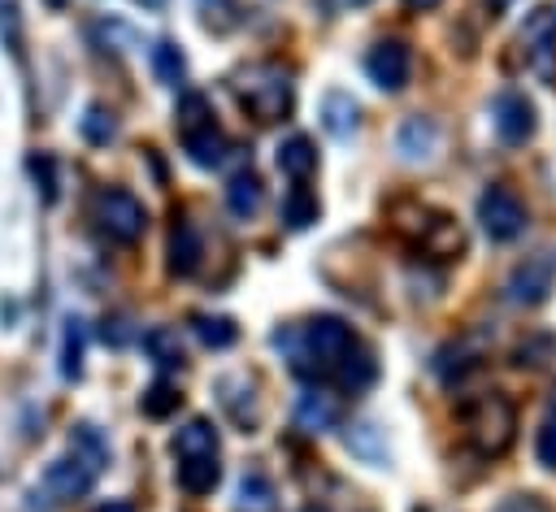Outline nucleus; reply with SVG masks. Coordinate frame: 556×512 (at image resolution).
<instances>
[{
	"mask_svg": "<svg viewBox=\"0 0 556 512\" xmlns=\"http://www.w3.org/2000/svg\"><path fill=\"white\" fill-rule=\"evenodd\" d=\"M274 343L287 347L291 369L304 373V377L339 373V364L356 351V334H352V325L339 321V317H313V321H304L300 330L274 334Z\"/></svg>",
	"mask_w": 556,
	"mask_h": 512,
	"instance_id": "obj_1",
	"label": "nucleus"
},
{
	"mask_svg": "<svg viewBox=\"0 0 556 512\" xmlns=\"http://www.w3.org/2000/svg\"><path fill=\"white\" fill-rule=\"evenodd\" d=\"M460 425L478 456H504L513 443V430H517V412L500 391H491L460 408Z\"/></svg>",
	"mask_w": 556,
	"mask_h": 512,
	"instance_id": "obj_2",
	"label": "nucleus"
},
{
	"mask_svg": "<svg viewBox=\"0 0 556 512\" xmlns=\"http://www.w3.org/2000/svg\"><path fill=\"white\" fill-rule=\"evenodd\" d=\"M235 91H239V104H243L256 121H282V117L291 113V104H295L291 74H287L282 65H269V61L243 69L239 82H235Z\"/></svg>",
	"mask_w": 556,
	"mask_h": 512,
	"instance_id": "obj_3",
	"label": "nucleus"
},
{
	"mask_svg": "<svg viewBox=\"0 0 556 512\" xmlns=\"http://www.w3.org/2000/svg\"><path fill=\"white\" fill-rule=\"evenodd\" d=\"M91 217L113 243H135L148 230V208L126 187H100L91 200Z\"/></svg>",
	"mask_w": 556,
	"mask_h": 512,
	"instance_id": "obj_4",
	"label": "nucleus"
},
{
	"mask_svg": "<svg viewBox=\"0 0 556 512\" xmlns=\"http://www.w3.org/2000/svg\"><path fill=\"white\" fill-rule=\"evenodd\" d=\"M478 221H482V230H486L491 243H513L526 230L530 213H526V204L508 187H486L478 195Z\"/></svg>",
	"mask_w": 556,
	"mask_h": 512,
	"instance_id": "obj_5",
	"label": "nucleus"
},
{
	"mask_svg": "<svg viewBox=\"0 0 556 512\" xmlns=\"http://www.w3.org/2000/svg\"><path fill=\"white\" fill-rule=\"evenodd\" d=\"M552 286H556V260H552L547 252L517 260V265L508 269V278H504V295H508V304H517V308H539V304L552 295Z\"/></svg>",
	"mask_w": 556,
	"mask_h": 512,
	"instance_id": "obj_6",
	"label": "nucleus"
},
{
	"mask_svg": "<svg viewBox=\"0 0 556 512\" xmlns=\"http://www.w3.org/2000/svg\"><path fill=\"white\" fill-rule=\"evenodd\" d=\"M521 43H526V65L539 74V82H556V9L539 4L521 22Z\"/></svg>",
	"mask_w": 556,
	"mask_h": 512,
	"instance_id": "obj_7",
	"label": "nucleus"
},
{
	"mask_svg": "<svg viewBox=\"0 0 556 512\" xmlns=\"http://www.w3.org/2000/svg\"><path fill=\"white\" fill-rule=\"evenodd\" d=\"M491 121H495V135H500L504 143L521 148V143H530L534 130H539V108H534V100H530L526 91L508 87V91L495 95V104H491Z\"/></svg>",
	"mask_w": 556,
	"mask_h": 512,
	"instance_id": "obj_8",
	"label": "nucleus"
},
{
	"mask_svg": "<svg viewBox=\"0 0 556 512\" xmlns=\"http://www.w3.org/2000/svg\"><path fill=\"white\" fill-rule=\"evenodd\" d=\"M96 473H100V469H96L87 456H78V451L70 447V456H56V460L43 469V490H48L56 503H70V499H83V495L91 490Z\"/></svg>",
	"mask_w": 556,
	"mask_h": 512,
	"instance_id": "obj_9",
	"label": "nucleus"
},
{
	"mask_svg": "<svg viewBox=\"0 0 556 512\" xmlns=\"http://www.w3.org/2000/svg\"><path fill=\"white\" fill-rule=\"evenodd\" d=\"M365 74L378 91H404L408 87V74H413V56L400 39H382L365 52Z\"/></svg>",
	"mask_w": 556,
	"mask_h": 512,
	"instance_id": "obj_10",
	"label": "nucleus"
},
{
	"mask_svg": "<svg viewBox=\"0 0 556 512\" xmlns=\"http://www.w3.org/2000/svg\"><path fill=\"white\" fill-rule=\"evenodd\" d=\"M482 356H486V338L482 334H460V338H452L434 351V373H439V382L456 386L482 364Z\"/></svg>",
	"mask_w": 556,
	"mask_h": 512,
	"instance_id": "obj_11",
	"label": "nucleus"
},
{
	"mask_svg": "<svg viewBox=\"0 0 556 512\" xmlns=\"http://www.w3.org/2000/svg\"><path fill=\"white\" fill-rule=\"evenodd\" d=\"M413 239H417L430 256H443V260L465 252V230H460L447 213H434V208H426V221L413 226Z\"/></svg>",
	"mask_w": 556,
	"mask_h": 512,
	"instance_id": "obj_12",
	"label": "nucleus"
},
{
	"mask_svg": "<svg viewBox=\"0 0 556 512\" xmlns=\"http://www.w3.org/2000/svg\"><path fill=\"white\" fill-rule=\"evenodd\" d=\"M200 256H204V243H200V230L191 221H174L169 226V239H165V265L174 278H191L200 269Z\"/></svg>",
	"mask_w": 556,
	"mask_h": 512,
	"instance_id": "obj_13",
	"label": "nucleus"
},
{
	"mask_svg": "<svg viewBox=\"0 0 556 512\" xmlns=\"http://www.w3.org/2000/svg\"><path fill=\"white\" fill-rule=\"evenodd\" d=\"M321 126H326V135H334V139H348L356 126H361V104L348 95V91H326L321 95Z\"/></svg>",
	"mask_w": 556,
	"mask_h": 512,
	"instance_id": "obj_14",
	"label": "nucleus"
},
{
	"mask_svg": "<svg viewBox=\"0 0 556 512\" xmlns=\"http://www.w3.org/2000/svg\"><path fill=\"white\" fill-rule=\"evenodd\" d=\"M395 148L404 161H430L434 148H439V126L430 117H408L395 135Z\"/></svg>",
	"mask_w": 556,
	"mask_h": 512,
	"instance_id": "obj_15",
	"label": "nucleus"
},
{
	"mask_svg": "<svg viewBox=\"0 0 556 512\" xmlns=\"http://www.w3.org/2000/svg\"><path fill=\"white\" fill-rule=\"evenodd\" d=\"M274 161H278V169H282L291 182H304V178L317 169V148H313L308 135H291V139L278 143Z\"/></svg>",
	"mask_w": 556,
	"mask_h": 512,
	"instance_id": "obj_16",
	"label": "nucleus"
},
{
	"mask_svg": "<svg viewBox=\"0 0 556 512\" xmlns=\"http://www.w3.org/2000/svg\"><path fill=\"white\" fill-rule=\"evenodd\" d=\"M174 456L178 460H191V456H217V425L208 417H191L178 434H174Z\"/></svg>",
	"mask_w": 556,
	"mask_h": 512,
	"instance_id": "obj_17",
	"label": "nucleus"
},
{
	"mask_svg": "<svg viewBox=\"0 0 556 512\" xmlns=\"http://www.w3.org/2000/svg\"><path fill=\"white\" fill-rule=\"evenodd\" d=\"M182 152H187V161H191V165L213 169V165H222V161H226L230 143H226V135H222L217 126H204V130L182 135Z\"/></svg>",
	"mask_w": 556,
	"mask_h": 512,
	"instance_id": "obj_18",
	"label": "nucleus"
},
{
	"mask_svg": "<svg viewBox=\"0 0 556 512\" xmlns=\"http://www.w3.org/2000/svg\"><path fill=\"white\" fill-rule=\"evenodd\" d=\"M217 482H222V464H217V456H191V460H178V486L187 490V495H213L217 490Z\"/></svg>",
	"mask_w": 556,
	"mask_h": 512,
	"instance_id": "obj_19",
	"label": "nucleus"
},
{
	"mask_svg": "<svg viewBox=\"0 0 556 512\" xmlns=\"http://www.w3.org/2000/svg\"><path fill=\"white\" fill-rule=\"evenodd\" d=\"M261 200H265V187H261V178H256L252 169L230 174V182H226V208H230L235 217H256Z\"/></svg>",
	"mask_w": 556,
	"mask_h": 512,
	"instance_id": "obj_20",
	"label": "nucleus"
},
{
	"mask_svg": "<svg viewBox=\"0 0 556 512\" xmlns=\"http://www.w3.org/2000/svg\"><path fill=\"white\" fill-rule=\"evenodd\" d=\"M148 65H152L156 82H165V87H178L187 78V56H182V48L174 39H156L152 52H148Z\"/></svg>",
	"mask_w": 556,
	"mask_h": 512,
	"instance_id": "obj_21",
	"label": "nucleus"
},
{
	"mask_svg": "<svg viewBox=\"0 0 556 512\" xmlns=\"http://www.w3.org/2000/svg\"><path fill=\"white\" fill-rule=\"evenodd\" d=\"M143 351H148V356H152L161 369H182V364H187L182 338H178V330H169V325L148 330V334H143Z\"/></svg>",
	"mask_w": 556,
	"mask_h": 512,
	"instance_id": "obj_22",
	"label": "nucleus"
},
{
	"mask_svg": "<svg viewBox=\"0 0 556 512\" xmlns=\"http://www.w3.org/2000/svg\"><path fill=\"white\" fill-rule=\"evenodd\" d=\"M83 351H87V325L78 317H70L61 330V377L74 382L83 373Z\"/></svg>",
	"mask_w": 556,
	"mask_h": 512,
	"instance_id": "obj_23",
	"label": "nucleus"
},
{
	"mask_svg": "<svg viewBox=\"0 0 556 512\" xmlns=\"http://www.w3.org/2000/svg\"><path fill=\"white\" fill-rule=\"evenodd\" d=\"M282 221H287L291 230H304V226L317 221V195H313L304 182H295V187L287 191V200H282Z\"/></svg>",
	"mask_w": 556,
	"mask_h": 512,
	"instance_id": "obj_24",
	"label": "nucleus"
},
{
	"mask_svg": "<svg viewBox=\"0 0 556 512\" xmlns=\"http://www.w3.org/2000/svg\"><path fill=\"white\" fill-rule=\"evenodd\" d=\"M78 135H83L91 148H104V143L117 135V121H113V113H109L104 104H87L83 117H78Z\"/></svg>",
	"mask_w": 556,
	"mask_h": 512,
	"instance_id": "obj_25",
	"label": "nucleus"
},
{
	"mask_svg": "<svg viewBox=\"0 0 556 512\" xmlns=\"http://www.w3.org/2000/svg\"><path fill=\"white\" fill-rule=\"evenodd\" d=\"M295 421H300L304 430H326V425L334 421V404H330V395H321V391H304V395L295 399Z\"/></svg>",
	"mask_w": 556,
	"mask_h": 512,
	"instance_id": "obj_26",
	"label": "nucleus"
},
{
	"mask_svg": "<svg viewBox=\"0 0 556 512\" xmlns=\"http://www.w3.org/2000/svg\"><path fill=\"white\" fill-rule=\"evenodd\" d=\"M174 126H178V135H191V130H204V126H213V108H208V100H204L200 91H187V95L178 100Z\"/></svg>",
	"mask_w": 556,
	"mask_h": 512,
	"instance_id": "obj_27",
	"label": "nucleus"
},
{
	"mask_svg": "<svg viewBox=\"0 0 556 512\" xmlns=\"http://www.w3.org/2000/svg\"><path fill=\"white\" fill-rule=\"evenodd\" d=\"M191 330H195V338H200L204 347H213V351H222V347H230V343L239 338V330H235L230 317H208V312H200V317L191 321Z\"/></svg>",
	"mask_w": 556,
	"mask_h": 512,
	"instance_id": "obj_28",
	"label": "nucleus"
},
{
	"mask_svg": "<svg viewBox=\"0 0 556 512\" xmlns=\"http://www.w3.org/2000/svg\"><path fill=\"white\" fill-rule=\"evenodd\" d=\"M182 404V395H178V386L174 382H165V377H156L148 391H143V399H139V408H143V417H152V421H161V417H169L174 408Z\"/></svg>",
	"mask_w": 556,
	"mask_h": 512,
	"instance_id": "obj_29",
	"label": "nucleus"
},
{
	"mask_svg": "<svg viewBox=\"0 0 556 512\" xmlns=\"http://www.w3.org/2000/svg\"><path fill=\"white\" fill-rule=\"evenodd\" d=\"M334 377H339V386L361 391V386H369V382L378 377V364H374V356H369V351H361V347H356V351L339 364V373H334Z\"/></svg>",
	"mask_w": 556,
	"mask_h": 512,
	"instance_id": "obj_30",
	"label": "nucleus"
},
{
	"mask_svg": "<svg viewBox=\"0 0 556 512\" xmlns=\"http://www.w3.org/2000/svg\"><path fill=\"white\" fill-rule=\"evenodd\" d=\"M517 364H526V369H539V373H556V338L539 334V338L521 343V347H517Z\"/></svg>",
	"mask_w": 556,
	"mask_h": 512,
	"instance_id": "obj_31",
	"label": "nucleus"
},
{
	"mask_svg": "<svg viewBox=\"0 0 556 512\" xmlns=\"http://www.w3.org/2000/svg\"><path fill=\"white\" fill-rule=\"evenodd\" d=\"M274 503V486L265 473H243L239 482V508H252V512H265Z\"/></svg>",
	"mask_w": 556,
	"mask_h": 512,
	"instance_id": "obj_32",
	"label": "nucleus"
},
{
	"mask_svg": "<svg viewBox=\"0 0 556 512\" xmlns=\"http://www.w3.org/2000/svg\"><path fill=\"white\" fill-rule=\"evenodd\" d=\"M70 447H74L78 456H87L96 469H104V460H109V447H104V438L96 434V425H74V434H70Z\"/></svg>",
	"mask_w": 556,
	"mask_h": 512,
	"instance_id": "obj_33",
	"label": "nucleus"
},
{
	"mask_svg": "<svg viewBox=\"0 0 556 512\" xmlns=\"http://www.w3.org/2000/svg\"><path fill=\"white\" fill-rule=\"evenodd\" d=\"M534 456H539V464L543 469H552L556 473V408L539 421V434H534Z\"/></svg>",
	"mask_w": 556,
	"mask_h": 512,
	"instance_id": "obj_34",
	"label": "nucleus"
},
{
	"mask_svg": "<svg viewBox=\"0 0 556 512\" xmlns=\"http://www.w3.org/2000/svg\"><path fill=\"white\" fill-rule=\"evenodd\" d=\"M26 169H30V178L39 182V191H43V200L52 204V200H56V169H52V156H43V152H35V156L26 161Z\"/></svg>",
	"mask_w": 556,
	"mask_h": 512,
	"instance_id": "obj_35",
	"label": "nucleus"
},
{
	"mask_svg": "<svg viewBox=\"0 0 556 512\" xmlns=\"http://www.w3.org/2000/svg\"><path fill=\"white\" fill-rule=\"evenodd\" d=\"M495 512H547V508L539 503V495H508L495 503Z\"/></svg>",
	"mask_w": 556,
	"mask_h": 512,
	"instance_id": "obj_36",
	"label": "nucleus"
},
{
	"mask_svg": "<svg viewBox=\"0 0 556 512\" xmlns=\"http://www.w3.org/2000/svg\"><path fill=\"white\" fill-rule=\"evenodd\" d=\"M104 338H109V343H117V347H122V343H126V338H130V330H126V321H104Z\"/></svg>",
	"mask_w": 556,
	"mask_h": 512,
	"instance_id": "obj_37",
	"label": "nucleus"
},
{
	"mask_svg": "<svg viewBox=\"0 0 556 512\" xmlns=\"http://www.w3.org/2000/svg\"><path fill=\"white\" fill-rule=\"evenodd\" d=\"M96 512H135V508H130V503H122V499H109V503H100Z\"/></svg>",
	"mask_w": 556,
	"mask_h": 512,
	"instance_id": "obj_38",
	"label": "nucleus"
},
{
	"mask_svg": "<svg viewBox=\"0 0 556 512\" xmlns=\"http://www.w3.org/2000/svg\"><path fill=\"white\" fill-rule=\"evenodd\" d=\"M404 4H408V9H421V13H426V9H439L443 0H404Z\"/></svg>",
	"mask_w": 556,
	"mask_h": 512,
	"instance_id": "obj_39",
	"label": "nucleus"
},
{
	"mask_svg": "<svg viewBox=\"0 0 556 512\" xmlns=\"http://www.w3.org/2000/svg\"><path fill=\"white\" fill-rule=\"evenodd\" d=\"M486 4H491V13H500V9H508L513 0H486Z\"/></svg>",
	"mask_w": 556,
	"mask_h": 512,
	"instance_id": "obj_40",
	"label": "nucleus"
},
{
	"mask_svg": "<svg viewBox=\"0 0 556 512\" xmlns=\"http://www.w3.org/2000/svg\"><path fill=\"white\" fill-rule=\"evenodd\" d=\"M135 4H143V9H161L165 0H135Z\"/></svg>",
	"mask_w": 556,
	"mask_h": 512,
	"instance_id": "obj_41",
	"label": "nucleus"
},
{
	"mask_svg": "<svg viewBox=\"0 0 556 512\" xmlns=\"http://www.w3.org/2000/svg\"><path fill=\"white\" fill-rule=\"evenodd\" d=\"M43 4H48V9H65L70 0H43Z\"/></svg>",
	"mask_w": 556,
	"mask_h": 512,
	"instance_id": "obj_42",
	"label": "nucleus"
},
{
	"mask_svg": "<svg viewBox=\"0 0 556 512\" xmlns=\"http://www.w3.org/2000/svg\"><path fill=\"white\" fill-rule=\"evenodd\" d=\"M204 4H213V0H204ZM222 4H230V0H222Z\"/></svg>",
	"mask_w": 556,
	"mask_h": 512,
	"instance_id": "obj_43",
	"label": "nucleus"
},
{
	"mask_svg": "<svg viewBox=\"0 0 556 512\" xmlns=\"http://www.w3.org/2000/svg\"><path fill=\"white\" fill-rule=\"evenodd\" d=\"M356 4H361V0H356Z\"/></svg>",
	"mask_w": 556,
	"mask_h": 512,
	"instance_id": "obj_44",
	"label": "nucleus"
}]
</instances>
